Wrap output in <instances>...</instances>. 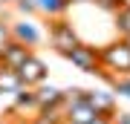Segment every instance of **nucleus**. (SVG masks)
Wrapping results in <instances>:
<instances>
[{"label": "nucleus", "instance_id": "obj_25", "mask_svg": "<svg viewBox=\"0 0 130 124\" xmlns=\"http://www.w3.org/2000/svg\"><path fill=\"white\" fill-rule=\"evenodd\" d=\"M0 9H3V6H0Z\"/></svg>", "mask_w": 130, "mask_h": 124}, {"label": "nucleus", "instance_id": "obj_14", "mask_svg": "<svg viewBox=\"0 0 130 124\" xmlns=\"http://www.w3.org/2000/svg\"><path fill=\"white\" fill-rule=\"evenodd\" d=\"M110 90L116 92V95H124V98H130V75H119V78L110 84Z\"/></svg>", "mask_w": 130, "mask_h": 124}, {"label": "nucleus", "instance_id": "obj_4", "mask_svg": "<svg viewBox=\"0 0 130 124\" xmlns=\"http://www.w3.org/2000/svg\"><path fill=\"white\" fill-rule=\"evenodd\" d=\"M46 75H49V69H46V64H43L41 58L35 55H29L23 64L18 66V78H20V84L23 87H38V84H43L46 81Z\"/></svg>", "mask_w": 130, "mask_h": 124}, {"label": "nucleus", "instance_id": "obj_13", "mask_svg": "<svg viewBox=\"0 0 130 124\" xmlns=\"http://www.w3.org/2000/svg\"><path fill=\"white\" fill-rule=\"evenodd\" d=\"M113 17H116V32H119V38H127V35H130V3H124Z\"/></svg>", "mask_w": 130, "mask_h": 124}, {"label": "nucleus", "instance_id": "obj_6", "mask_svg": "<svg viewBox=\"0 0 130 124\" xmlns=\"http://www.w3.org/2000/svg\"><path fill=\"white\" fill-rule=\"evenodd\" d=\"M84 101H87L98 115H110L116 113V92L113 90H84Z\"/></svg>", "mask_w": 130, "mask_h": 124}, {"label": "nucleus", "instance_id": "obj_23", "mask_svg": "<svg viewBox=\"0 0 130 124\" xmlns=\"http://www.w3.org/2000/svg\"><path fill=\"white\" fill-rule=\"evenodd\" d=\"M124 41H127V43H130V35H127V38H124Z\"/></svg>", "mask_w": 130, "mask_h": 124}, {"label": "nucleus", "instance_id": "obj_10", "mask_svg": "<svg viewBox=\"0 0 130 124\" xmlns=\"http://www.w3.org/2000/svg\"><path fill=\"white\" fill-rule=\"evenodd\" d=\"M38 3V14H46V17H61L72 9V0H35Z\"/></svg>", "mask_w": 130, "mask_h": 124}, {"label": "nucleus", "instance_id": "obj_19", "mask_svg": "<svg viewBox=\"0 0 130 124\" xmlns=\"http://www.w3.org/2000/svg\"><path fill=\"white\" fill-rule=\"evenodd\" d=\"M87 124H110V115H95V118H90Z\"/></svg>", "mask_w": 130, "mask_h": 124}, {"label": "nucleus", "instance_id": "obj_12", "mask_svg": "<svg viewBox=\"0 0 130 124\" xmlns=\"http://www.w3.org/2000/svg\"><path fill=\"white\" fill-rule=\"evenodd\" d=\"M23 84H20V78H18V69H9V66H3L0 64V92H18Z\"/></svg>", "mask_w": 130, "mask_h": 124}, {"label": "nucleus", "instance_id": "obj_1", "mask_svg": "<svg viewBox=\"0 0 130 124\" xmlns=\"http://www.w3.org/2000/svg\"><path fill=\"white\" fill-rule=\"evenodd\" d=\"M98 61H101V66L107 72H113L119 78V75H130V43L124 38H116V41L98 46Z\"/></svg>", "mask_w": 130, "mask_h": 124}, {"label": "nucleus", "instance_id": "obj_22", "mask_svg": "<svg viewBox=\"0 0 130 124\" xmlns=\"http://www.w3.org/2000/svg\"><path fill=\"white\" fill-rule=\"evenodd\" d=\"M72 3H90V0H72Z\"/></svg>", "mask_w": 130, "mask_h": 124}, {"label": "nucleus", "instance_id": "obj_21", "mask_svg": "<svg viewBox=\"0 0 130 124\" xmlns=\"http://www.w3.org/2000/svg\"><path fill=\"white\" fill-rule=\"evenodd\" d=\"M0 124H14V121L12 118H0Z\"/></svg>", "mask_w": 130, "mask_h": 124}, {"label": "nucleus", "instance_id": "obj_7", "mask_svg": "<svg viewBox=\"0 0 130 124\" xmlns=\"http://www.w3.org/2000/svg\"><path fill=\"white\" fill-rule=\"evenodd\" d=\"M29 55H32V46H26V43H20V41H14V38H12V41L0 49V64L9 66V69H18Z\"/></svg>", "mask_w": 130, "mask_h": 124}, {"label": "nucleus", "instance_id": "obj_5", "mask_svg": "<svg viewBox=\"0 0 130 124\" xmlns=\"http://www.w3.org/2000/svg\"><path fill=\"white\" fill-rule=\"evenodd\" d=\"M9 32H12L14 41H20V43L32 46V49L43 41V32H41V29H38L29 17H23V20H9Z\"/></svg>", "mask_w": 130, "mask_h": 124}, {"label": "nucleus", "instance_id": "obj_16", "mask_svg": "<svg viewBox=\"0 0 130 124\" xmlns=\"http://www.w3.org/2000/svg\"><path fill=\"white\" fill-rule=\"evenodd\" d=\"M12 6H14L20 14H23V17H32V14H38V3H35V0H14Z\"/></svg>", "mask_w": 130, "mask_h": 124}, {"label": "nucleus", "instance_id": "obj_20", "mask_svg": "<svg viewBox=\"0 0 130 124\" xmlns=\"http://www.w3.org/2000/svg\"><path fill=\"white\" fill-rule=\"evenodd\" d=\"M14 3V0H0V6H12Z\"/></svg>", "mask_w": 130, "mask_h": 124}, {"label": "nucleus", "instance_id": "obj_15", "mask_svg": "<svg viewBox=\"0 0 130 124\" xmlns=\"http://www.w3.org/2000/svg\"><path fill=\"white\" fill-rule=\"evenodd\" d=\"M90 3H95L98 9H101V12H107V14H116L121 6L127 3V0H90Z\"/></svg>", "mask_w": 130, "mask_h": 124}, {"label": "nucleus", "instance_id": "obj_24", "mask_svg": "<svg viewBox=\"0 0 130 124\" xmlns=\"http://www.w3.org/2000/svg\"><path fill=\"white\" fill-rule=\"evenodd\" d=\"M64 124H70V121H64Z\"/></svg>", "mask_w": 130, "mask_h": 124}, {"label": "nucleus", "instance_id": "obj_26", "mask_svg": "<svg viewBox=\"0 0 130 124\" xmlns=\"http://www.w3.org/2000/svg\"><path fill=\"white\" fill-rule=\"evenodd\" d=\"M110 124H113V121H110Z\"/></svg>", "mask_w": 130, "mask_h": 124}, {"label": "nucleus", "instance_id": "obj_8", "mask_svg": "<svg viewBox=\"0 0 130 124\" xmlns=\"http://www.w3.org/2000/svg\"><path fill=\"white\" fill-rule=\"evenodd\" d=\"M35 90V104H38V110L41 107H49V104H61V98H64V90H58V87H52V84H38Z\"/></svg>", "mask_w": 130, "mask_h": 124}, {"label": "nucleus", "instance_id": "obj_3", "mask_svg": "<svg viewBox=\"0 0 130 124\" xmlns=\"http://www.w3.org/2000/svg\"><path fill=\"white\" fill-rule=\"evenodd\" d=\"M64 58L70 61L75 69H81V72H87V75H95L98 69H101V61H98V46L84 43V41H78L72 49H67Z\"/></svg>", "mask_w": 130, "mask_h": 124}, {"label": "nucleus", "instance_id": "obj_18", "mask_svg": "<svg viewBox=\"0 0 130 124\" xmlns=\"http://www.w3.org/2000/svg\"><path fill=\"white\" fill-rule=\"evenodd\" d=\"M113 124H130V113H113Z\"/></svg>", "mask_w": 130, "mask_h": 124}, {"label": "nucleus", "instance_id": "obj_2", "mask_svg": "<svg viewBox=\"0 0 130 124\" xmlns=\"http://www.w3.org/2000/svg\"><path fill=\"white\" fill-rule=\"evenodd\" d=\"M78 41L81 38H78V32H75V26L67 20V14L49 17V46L58 52V55H64L67 49H72Z\"/></svg>", "mask_w": 130, "mask_h": 124}, {"label": "nucleus", "instance_id": "obj_9", "mask_svg": "<svg viewBox=\"0 0 130 124\" xmlns=\"http://www.w3.org/2000/svg\"><path fill=\"white\" fill-rule=\"evenodd\" d=\"M14 101H12V113H35L38 104H35V90L32 87H20L18 92H12Z\"/></svg>", "mask_w": 130, "mask_h": 124}, {"label": "nucleus", "instance_id": "obj_11", "mask_svg": "<svg viewBox=\"0 0 130 124\" xmlns=\"http://www.w3.org/2000/svg\"><path fill=\"white\" fill-rule=\"evenodd\" d=\"M38 113V124H64L67 115H64V104H49V107H41Z\"/></svg>", "mask_w": 130, "mask_h": 124}, {"label": "nucleus", "instance_id": "obj_17", "mask_svg": "<svg viewBox=\"0 0 130 124\" xmlns=\"http://www.w3.org/2000/svg\"><path fill=\"white\" fill-rule=\"evenodd\" d=\"M12 41V32H9V20H3L0 17V49H3L6 43Z\"/></svg>", "mask_w": 130, "mask_h": 124}]
</instances>
